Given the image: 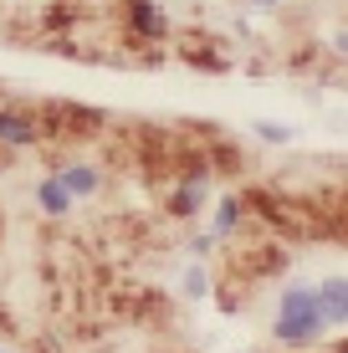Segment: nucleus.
Returning a JSON list of instances; mask_svg holds the SVG:
<instances>
[{
	"instance_id": "obj_4",
	"label": "nucleus",
	"mask_w": 348,
	"mask_h": 353,
	"mask_svg": "<svg viewBox=\"0 0 348 353\" xmlns=\"http://www.w3.org/2000/svg\"><path fill=\"white\" fill-rule=\"evenodd\" d=\"M62 190H67V194H92V190H98V169H67V174H62Z\"/></svg>"
},
{
	"instance_id": "obj_1",
	"label": "nucleus",
	"mask_w": 348,
	"mask_h": 353,
	"mask_svg": "<svg viewBox=\"0 0 348 353\" xmlns=\"http://www.w3.org/2000/svg\"><path fill=\"white\" fill-rule=\"evenodd\" d=\"M318 327H323L318 297H313V292H287V297H282V318H277V338H282V343H307Z\"/></svg>"
},
{
	"instance_id": "obj_3",
	"label": "nucleus",
	"mask_w": 348,
	"mask_h": 353,
	"mask_svg": "<svg viewBox=\"0 0 348 353\" xmlns=\"http://www.w3.org/2000/svg\"><path fill=\"white\" fill-rule=\"evenodd\" d=\"M313 297H318L323 323H343V276H328V282H323V292H313Z\"/></svg>"
},
{
	"instance_id": "obj_2",
	"label": "nucleus",
	"mask_w": 348,
	"mask_h": 353,
	"mask_svg": "<svg viewBox=\"0 0 348 353\" xmlns=\"http://www.w3.org/2000/svg\"><path fill=\"white\" fill-rule=\"evenodd\" d=\"M0 143L31 149V143H41V123L31 113H21V108H0Z\"/></svg>"
},
{
	"instance_id": "obj_5",
	"label": "nucleus",
	"mask_w": 348,
	"mask_h": 353,
	"mask_svg": "<svg viewBox=\"0 0 348 353\" xmlns=\"http://www.w3.org/2000/svg\"><path fill=\"white\" fill-rule=\"evenodd\" d=\"M67 200H72V194L62 190V179H46V185H41V210H46V215H62Z\"/></svg>"
}]
</instances>
